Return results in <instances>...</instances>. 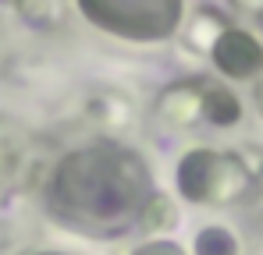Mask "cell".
Instances as JSON below:
<instances>
[{
  "label": "cell",
  "mask_w": 263,
  "mask_h": 255,
  "mask_svg": "<svg viewBox=\"0 0 263 255\" xmlns=\"http://www.w3.org/2000/svg\"><path fill=\"white\" fill-rule=\"evenodd\" d=\"M203 110H206L217 124L238 121V103H235V96L224 92L220 85H203Z\"/></svg>",
  "instance_id": "5b68a950"
},
{
  "label": "cell",
  "mask_w": 263,
  "mask_h": 255,
  "mask_svg": "<svg viewBox=\"0 0 263 255\" xmlns=\"http://www.w3.org/2000/svg\"><path fill=\"white\" fill-rule=\"evenodd\" d=\"M46 255H53V252H46Z\"/></svg>",
  "instance_id": "30bf717a"
},
{
  "label": "cell",
  "mask_w": 263,
  "mask_h": 255,
  "mask_svg": "<svg viewBox=\"0 0 263 255\" xmlns=\"http://www.w3.org/2000/svg\"><path fill=\"white\" fill-rule=\"evenodd\" d=\"M196 252L199 255H235V241H231V234H224L220 227H210V230H203V238L196 241Z\"/></svg>",
  "instance_id": "52a82bcc"
},
{
  "label": "cell",
  "mask_w": 263,
  "mask_h": 255,
  "mask_svg": "<svg viewBox=\"0 0 263 255\" xmlns=\"http://www.w3.org/2000/svg\"><path fill=\"white\" fill-rule=\"evenodd\" d=\"M149 206L153 177L146 160L110 142L68 153L46 184L50 216L89 238L128 234Z\"/></svg>",
  "instance_id": "6da1fadb"
},
{
  "label": "cell",
  "mask_w": 263,
  "mask_h": 255,
  "mask_svg": "<svg viewBox=\"0 0 263 255\" xmlns=\"http://www.w3.org/2000/svg\"><path fill=\"white\" fill-rule=\"evenodd\" d=\"M235 7H242V11H253V14H260L263 11V0H231Z\"/></svg>",
  "instance_id": "9c48e42d"
},
{
  "label": "cell",
  "mask_w": 263,
  "mask_h": 255,
  "mask_svg": "<svg viewBox=\"0 0 263 255\" xmlns=\"http://www.w3.org/2000/svg\"><path fill=\"white\" fill-rule=\"evenodd\" d=\"M25 22L40 25V29H50L64 18V0H18Z\"/></svg>",
  "instance_id": "8992f818"
},
{
  "label": "cell",
  "mask_w": 263,
  "mask_h": 255,
  "mask_svg": "<svg viewBox=\"0 0 263 255\" xmlns=\"http://www.w3.org/2000/svg\"><path fill=\"white\" fill-rule=\"evenodd\" d=\"M96 29L132 42L167 39L181 22V0H79Z\"/></svg>",
  "instance_id": "7a4b0ae2"
},
{
  "label": "cell",
  "mask_w": 263,
  "mask_h": 255,
  "mask_svg": "<svg viewBox=\"0 0 263 255\" xmlns=\"http://www.w3.org/2000/svg\"><path fill=\"white\" fill-rule=\"evenodd\" d=\"M214 60L231 78H253L256 71H263V46L238 29H228L214 42Z\"/></svg>",
  "instance_id": "277c9868"
},
{
  "label": "cell",
  "mask_w": 263,
  "mask_h": 255,
  "mask_svg": "<svg viewBox=\"0 0 263 255\" xmlns=\"http://www.w3.org/2000/svg\"><path fill=\"white\" fill-rule=\"evenodd\" d=\"M135 255H185L178 248L175 241H149V245H142Z\"/></svg>",
  "instance_id": "ba28073f"
},
{
  "label": "cell",
  "mask_w": 263,
  "mask_h": 255,
  "mask_svg": "<svg viewBox=\"0 0 263 255\" xmlns=\"http://www.w3.org/2000/svg\"><path fill=\"white\" fill-rule=\"evenodd\" d=\"M178 184L181 195L192 202H224L235 199L246 184V170L238 167V160L224 156V153H189L178 167Z\"/></svg>",
  "instance_id": "3957f363"
}]
</instances>
